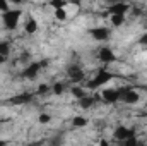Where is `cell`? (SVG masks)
<instances>
[{
	"mask_svg": "<svg viewBox=\"0 0 147 146\" xmlns=\"http://www.w3.org/2000/svg\"><path fill=\"white\" fill-rule=\"evenodd\" d=\"M115 76L110 72V71H106V69H101L99 72L96 74L89 83H87V89H98V88H101L103 84H106V83H110L111 79H113Z\"/></svg>",
	"mask_w": 147,
	"mask_h": 146,
	"instance_id": "obj_1",
	"label": "cell"
},
{
	"mask_svg": "<svg viewBox=\"0 0 147 146\" xmlns=\"http://www.w3.org/2000/svg\"><path fill=\"white\" fill-rule=\"evenodd\" d=\"M21 16H22V12L17 10V9H10V10H7V12L2 16V19H3V26H5L7 29H10V31L16 29L17 24H19Z\"/></svg>",
	"mask_w": 147,
	"mask_h": 146,
	"instance_id": "obj_2",
	"label": "cell"
},
{
	"mask_svg": "<svg viewBox=\"0 0 147 146\" xmlns=\"http://www.w3.org/2000/svg\"><path fill=\"white\" fill-rule=\"evenodd\" d=\"M120 100L125 102L127 105H134L140 100V95L135 91V89H130V88H125V89H120Z\"/></svg>",
	"mask_w": 147,
	"mask_h": 146,
	"instance_id": "obj_3",
	"label": "cell"
},
{
	"mask_svg": "<svg viewBox=\"0 0 147 146\" xmlns=\"http://www.w3.org/2000/svg\"><path fill=\"white\" fill-rule=\"evenodd\" d=\"M46 64H48V62H33V64H29V65L22 71V76H24L26 79L33 81V79H36V76L39 74L41 67H45Z\"/></svg>",
	"mask_w": 147,
	"mask_h": 146,
	"instance_id": "obj_4",
	"label": "cell"
},
{
	"mask_svg": "<svg viewBox=\"0 0 147 146\" xmlns=\"http://www.w3.org/2000/svg\"><path fill=\"white\" fill-rule=\"evenodd\" d=\"M134 136H135V131H134V129H128V127H125V126H118V127L115 129V132H113V138H115L116 141H120V143H123L125 139L134 138Z\"/></svg>",
	"mask_w": 147,
	"mask_h": 146,
	"instance_id": "obj_5",
	"label": "cell"
},
{
	"mask_svg": "<svg viewBox=\"0 0 147 146\" xmlns=\"http://www.w3.org/2000/svg\"><path fill=\"white\" fill-rule=\"evenodd\" d=\"M128 10H130L128 3H125V2H115V3L110 5L108 14H111V16H125Z\"/></svg>",
	"mask_w": 147,
	"mask_h": 146,
	"instance_id": "obj_6",
	"label": "cell"
},
{
	"mask_svg": "<svg viewBox=\"0 0 147 146\" xmlns=\"http://www.w3.org/2000/svg\"><path fill=\"white\" fill-rule=\"evenodd\" d=\"M101 98L106 103H116V102H120V89H113V88L103 89L101 91Z\"/></svg>",
	"mask_w": 147,
	"mask_h": 146,
	"instance_id": "obj_7",
	"label": "cell"
},
{
	"mask_svg": "<svg viewBox=\"0 0 147 146\" xmlns=\"http://www.w3.org/2000/svg\"><path fill=\"white\" fill-rule=\"evenodd\" d=\"M89 35L96 41H106L110 38V31H108V28H91Z\"/></svg>",
	"mask_w": 147,
	"mask_h": 146,
	"instance_id": "obj_8",
	"label": "cell"
},
{
	"mask_svg": "<svg viewBox=\"0 0 147 146\" xmlns=\"http://www.w3.org/2000/svg\"><path fill=\"white\" fill-rule=\"evenodd\" d=\"M98 59H99L101 62H105V64H110V62H113V60L116 59V55H115V52H113L111 48L103 46V48L98 52Z\"/></svg>",
	"mask_w": 147,
	"mask_h": 146,
	"instance_id": "obj_9",
	"label": "cell"
},
{
	"mask_svg": "<svg viewBox=\"0 0 147 146\" xmlns=\"http://www.w3.org/2000/svg\"><path fill=\"white\" fill-rule=\"evenodd\" d=\"M67 74H69V77L72 79L74 83H80V81H84V77H86L84 71H82L79 65H70L69 71H67Z\"/></svg>",
	"mask_w": 147,
	"mask_h": 146,
	"instance_id": "obj_10",
	"label": "cell"
},
{
	"mask_svg": "<svg viewBox=\"0 0 147 146\" xmlns=\"http://www.w3.org/2000/svg\"><path fill=\"white\" fill-rule=\"evenodd\" d=\"M31 98H33V96H31L29 93H22V95L14 96V98L10 100V103H14V105H24V103H29Z\"/></svg>",
	"mask_w": 147,
	"mask_h": 146,
	"instance_id": "obj_11",
	"label": "cell"
},
{
	"mask_svg": "<svg viewBox=\"0 0 147 146\" xmlns=\"http://www.w3.org/2000/svg\"><path fill=\"white\" fill-rule=\"evenodd\" d=\"M24 31L28 33V35H33V33H36L38 31V21L34 17H29L28 21H26V24H24Z\"/></svg>",
	"mask_w": 147,
	"mask_h": 146,
	"instance_id": "obj_12",
	"label": "cell"
},
{
	"mask_svg": "<svg viewBox=\"0 0 147 146\" xmlns=\"http://www.w3.org/2000/svg\"><path fill=\"white\" fill-rule=\"evenodd\" d=\"M96 96H84L82 100H79V105H80V108H91L94 103H96Z\"/></svg>",
	"mask_w": 147,
	"mask_h": 146,
	"instance_id": "obj_13",
	"label": "cell"
},
{
	"mask_svg": "<svg viewBox=\"0 0 147 146\" xmlns=\"http://www.w3.org/2000/svg\"><path fill=\"white\" fill-rule=\"evenodd\" d=\"M72 95L77 98V100H82L84 96H87L86 89H84V88H80V86H74V88H72Z\"/></svg>",
	"mask_w": 147,
	"mask_h": 146,
	"instance_id": "obj_14",
	"label": "cell"
},
{
	"mask_svg": "<svg viewBox=\"0 0 147 146\" xmlns=\"http://www.w3.org/2000/svg\"><path fill=\"white\" fill-rule=\"evenodd\" d=\"M72 124H74V127H84V126H87V119L77 115V117H74L72 119Z\"/></svg>",
	"mask_w": 147,
	"mask_h": 146,
	"instance_id": "obj_15",
	"label": "cell"
},
{
	"mask_svg": "<svg viewBox=\"0 0 147 146\" xmlns=\"http://www.w3.org/2000/svg\"><path fill=\"white\" fill-rule=\"evenodd\" d=\"M67 7V5H65ZM65 7L63 9H58V10H55L53 14H55V17L58 19V21H67V17H69V14H67V10H65Z\"/></svg>",
	"mask_w": 147,
	"mask_h": 146,
	"instance_id": "obj_16",
	"label": "cell"
},
{
	"mask_svg": "<svg viewBox=\"0 0 147 146\" xmlns=\"http://www.w3.org/2000/svg\"><path fill=\"white\" fill-rule=\"evenodd\" d=\"M9 53H10V45L7 41H0V55L9 57Z\"/></svg>",
	"mask_w": 147,
	"mask_h": 146,
	"instance_id": "obj_17",
	"label": "cell"
},
{
	"mask_svg": "<svg viewBox=\"0 0 147 146\" xmlns=\"http://www.w3.org/2000/svg\"><path fill=\"white\" fill-rule=\"evenodd\" d=\"M110 19H111V24L115 28H118V26H121L125 23V16H111Z\"/></svg>",
	"mask_w": 147,
	"mask_h": 146,
	"instance_id": "obj_18",
	"label": "cell"
},
{
	"mask_svg": "<svg viewBox=\"0 0 147 146\" xmlns=\"http://www.w3.org/2000/svg\"><path fill=\"white\" fill-rule=\"evenodd\" d=\"M50 5H51V7H53L55 10H58V9H63V7L67 5V2H62V0H53V2L50 3Z\"/></svg>",
	"mask_w": 147,
	"mask_h": 146,
	"instance_id": "obj_19",
	"label": "cell"
},
{
	"mask_svg": "<svg viewBox=\"0 0 147 146\" xmlns=\"http://www.w3.org/2000/svg\"><path fill=\"white\" fill-rule=\"evenodd\" d=\"M63 89H65V86H63L62 83H55V84H53V93H55V95H62Z\"/></svg>",
	"mask_w": 147,
	"mask_h": 146,
	"instance_id": "obj_20",
	"label": "cell"
},
{
	"mask_svg": "<svg viewBox=\"0 0 147 146\" xmlns=\"http://www.w3.org/2000/svg\"><path fill=\"white\" fill-rule=\"evenodd\" d=\"M137 143H139V141H137V138L134 136V138H128V139H125V141L121 143V146H137Z\"/></svg>",
	"mask_w": 147,
	"mask_h": 146,
	"instance_id": "obj_21",
	"label": "cell"
},
{
	"mask_svg": "<svg viewBox=\"0 0 147 146\" xmlns=\"http://www.w3.org/2000/svg\"><path fill=\"white\" fill-rule=\"evenodd\" d=\"M48 91H50V86H48V84H45V83H43V84H39V86H38V95H46Z\"/></svg>",
	"mask_w": 147,
	"mask_h": 146,
	"instance_id": "obj_22",
	"label": "cell"
},
{
	"mask_svg": "<svg viewBox=\"0 0 147 146\" xmlns=\"http://www.w3.org/2000/svg\"><path fill=\"white\" fill-rule=\"evenodd\" d=\"M7 10H10V5H9V2H5V0H0V12H2V14H5Z\"/></svg>",
	"mask_w": 147,
	"mask_h": 146,
	"instance_id": "obj_23",
	"label": "cell"
},
{
	"mask_svg": "<svg viewBox=\"0 0 147 146\" xmlns=\"http://www.w3.org/2000/svg\"><path fill=\"white\" fill-rule=\"evenodd\" d=\"M50 120H51V117H50L48 113H41V115H39V124H48Z\"/></svg>",
	"mask_w": 147,
	"mask_h": 146,
	"instance_id": "obj_24",
	"label": "cell"
},
{
	"mask_svg": "<svg viewBox=\"0 0 147 146\" xmlns=\"http://www.w3.org/2000/svg\"><path fill=\"white\" fill-rule=\"evenodd\" d=\"M139 41H140V45H147V33H146V35H142Z\"/></svg>",
	"mask_w": 147,
	"mask_h": 146,
	"instance_id": "obj_25",
	"label": "cell"
},
{
	"mask_svg": "<svg viewBox=\"0 0 147 146\" xmlns=\"http://www.w3.org/2000/svg\"><path fill=\"white\" fill-rule=\"evenodd\" d=\"M7 59H9V57H3V55H0V65H2V64H5V62H7Z\"/></svg>",
	"mask_w": 147,
	"mask_h": 146,
	"instance_id": "obj_26",
	"label": "cell"
},
{
	"mask_svg": "<svg viewBox=\"0 0 147 146\" xmlns=\"http://www.w3.org/2000/svg\"><path fill=\"white\" fill-rule=\"evenodd\" d=\"M99 146H111V145L108 143V141H106V139H101V143H99Z\"/></svg>",
	"mask_w": 147,
	"mask_h": 146,
	"instance_id": "obj_27",
	"label": "cell"
},
{
	"mask_svg": "<svg viewBox=\"0 0 147 146\" xmlns=\"http://www.w3.org/2000/svg\"><path fill=\"white\" fill-rule=\"evenodd\" d=\"M0 146H7V141H3V139H0Z\"/></svg>",
	"mask_w": 147,
	"mask_h": 146,
	"instance_id": "obj_28",
	"label": "cell"
},
{
	"mask_svg": "<svg viewBox=\"0 0 147 146\" xmlns=\"http://www.w3.org/2000/svg\"><path fill=\"white\" fill-rule=\"evenodd\" d=\"M137 146H146L144 143H137Z\"/></svg>",
	"mask_w": 147,
	"mask_h": 146,
	"instance_id": "obj_29",
	"label": "cell"
}]
</instances>
